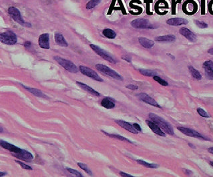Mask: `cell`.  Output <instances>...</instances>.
Segmentation results:
<instances>
[{"mask_svg":"<svg viewBox=\"0 0 213 177\" xmlns=\"http://www.w3.org/2000/svg\"><path fill=\"white\" fill-rule=\"evenodd\" d=\"M7 174V173L6 172H1L0 173V176H3L4 175H6Z\"/></svg>","mask_w":213,"mask_h":177,"instance_id":"f6af8a7d","label":"cell"},{"mask_svg":"<svg viewBox=\"0 0 213 177\" xmlns=\"http://www.w3.org/2000/svg\"><path fill=\"white\" fill-rule=\"evenodd\" d=\"M120 175L122 176H126V177H132V176H133L130 175V174H128L127 173H125L124 172H122V171H121V172H120Z\"/></svg>","mask_w":213,"mask_h":177,"instance_id":"ab89813d","label":"cell"},{"mask_svg":"<svg viewBox=\"0 0 213 177\" xmlns=\"http://www.w3.org/2000/svg\"><path fill=\"white\" fill-rule=\"evenodd\" d=\"M130 24L133 27V28H137V29H152L156 28L154 26V25H152L150 22L149 20L146 19H143V18L136 19L133 20L132 21H131Z\"/></svg>","mask_w":213,"mask_h":177,"instance_id":"8992f818","label":"cell"},{"mask_svg":"<svg viewBox=\"0 0 213 177\" xmlns=\"http://www.w3.org/2000/svg\"><path fill=\"white\" fill-rule=\"evenodd\" d=\"M54 37H55V41L57 44V45H58L59 46H61V47H68V42L65 40V39L64 38V37L59 33H56L55 34V35H54Z\"/></svg>","mask_w":213,"mask_h":177,"instance_id":"44dd1931","label":"cell"},{"mask_svg":"<svg viewBox=\"0 0 213 177\" xmlns=\"http://www.w3.org/2000/svg\"><path fill=\"white\" fill-rule=\"evenodd\" d=\"M203 66H209L213 67V62L212 61H206L203 63Z\"/></svg>","mask_w":213,"mask_h":177,"instance_id":"74e56055","label":"cell"},{"mask_svg":"<svg viewBox=\"0 0 213 177\" xmlns=\"http://www.w3.org/2000/svg\"><path fill=\"white\" fill-rule=\"evenodd\" d=\"M96 68L97 69V70H98L101 73L105 74L106 75L110 77L113 79L120 80V81H122L123 80V78L121 75H119L117 72L113 70V69H110V67H108L104 65H102V64H96Z\"/></svg>","mask_w":213,"mask_h":177,"instance_id":"277c9868","label":"cell"},{"mask_svg":"<svg viewBox=\"0 0 213 177\" xmlns=\"http://www.w3.org/2000/svg\"><path fill=\"white\" fill-rule=\"evenodd\" d=\"M188 69H189V71L191 74V75H192L194 79H197V80H200L202 79L201 74L199 72V71L196 70V69H194L193 67L188 66Z\"/></svg>","mask_w":213,"mask_h":177,"instance_id":"4316f807","label":"cell"},{"mask_svg":"<svg viewBox=\"0 0 213 177\" xmlns=\"http://www.w3.org/2000/svg\"><path fill=\"white\" fill-rule=\"evenodd\" d=\"M102 34L108 39H114L116 37V33L111 29H105L102 31Z\"/></svg>","mask_w":213,"mask_h":177,"instance_id":"cb8c5ba5","label":"cell"},{"mask_svg":"<svg viewBox=\"0 0 213 177\" xmlns=\"http://www.w3.org/2000/svg\"><path fill=\"white\" fill-rule=\"evenodd\" d=\"M167 24L172 26H181L188 24V21L186 19L181 18H175L168 19L166 21Z\"/></svg>","mask_w":213,"mask_h":177,"instance_id":"e0dca14e","label":"cell"},{"mask_svg":"<svg viewBox=\"0 0 213 177\" xmlns=\"http://www.w3.org/2000/svg\"><path fill=\"white\" fill-rule=\"evenodd\" d=\"M178 129L181 131L182 133L184 134V135L191 137H195L197 138H200V139H203V140H209V138H207L203 135H201L200 133H198L197 131H196L194 130L191 129V128H186L184 127H177Z\"/></svg>","mask_w":213,"mask_h":177,"instance_id":"9c48e42d","label":"cell"},{"mask_svg":"<svg viewBox=\"0 0 213 177\" xmlns=\"http://www.w3.org/2000/svg\"><path fill=\"white\" fill-rule=\"evenodd\" d=\"M15 163H17L18 164H19L21 168H23L24 169H26V170H32V168L31 167H30V166L28 165H27L26 164L22 163V162H21V161H19V160H15Z\"/></svg>","mask_w":213,"mask_h":177,"instance_id":"d590c367","label":"cell"},{"mask_svg":"<svg viewBox=\"0 0 213 177\" xmlns=\"http://www.w3.org/2000/svg\"><path fill=\"white\" fill-rule=\"evenodd\" d=\"M126 87L129 89H131V90H137L138 89V86H136V85H132V84H129V85H126Z\"/></svg>","mask_w":213,"mask_h":177,"instance_id":"8d00e7d4","label":"cell"},{"mask_svg":"<svg viewBox=\"0 0 213 177\" xmlns=\"http://www.w3.org/2000/svg\"><path fill=\"white\" fill-rule=\"evenodd\" d=\"M149 117L152 120V121L155 122L156 124H157L162 128V130L164 132L168 134V135H174L172 127L169 124L168 122H166L165 119H163L162 118H161L160 117L158 116L157 115L154 114V113H150L149 115Z\"/></svg>","mask_w":213,"mask_h":177,"instance_id":"6da1fadb","label":"cell"},{"mask_svg":"<svg viewBox=\"0 0 213 177\" xmlns=\"http://www.w3.org/2000/svg\"><path fill=\"white\" fill-rule=\"evenodd\" d=\"M115 122L119 126H121V127L124 128V129H126L130 133H132L133 134H136V135H137V134L138 133V131L135 129L133 125H131L130 123L128 122H126L123 120H115Z\"/></svg>","mask_w":213,"mask_h":177,"instance_id":"5bb4252c","label":"cell"},{"mask_svg":"<svg viewBox=\"0 0 213 177\" xmlns=\"http://www.w3.org/2000/svg\"><path fill=\"white\" fill-rule=\"evenodd\" d=\"M208 151H209V153H210L211 154H213V147H210V148H209L208 149Z\"/></svg>","mask_w":213,"mask_h":177,"instance_id":"7bdbcfd3","label":"cell"},{"mask_svg":"<svg viewBox=\"0 0 213 177\" xmlns=\"http://www.w3.org/2000/svg\"><path fill=\"white\" fill-rule=\"evenodd\" d=\"M184 170L185 171L186 173H187V174H188V175H191V174H193V173L191 172V171H190V170Z\"/></svg>","mask_w":213,"mask_h":177,"instance_id":"b9f144b4","label":"cell"},{"mask_svg":"<svg viewBox=\"0 0 213 177\" xmlns=\"http://www.w3.org/2000/svg\"><path fill=\"white\" fill-rule=\"evenodd\" d=\"M195 23L197 25L199 28H202V29H205L208 28V24L206 23L204 21H195Z\"/></svg>","mask_w":213,"mask_h":177,"instance_id":"836d02e7","label":"cell"},{"mask_svg":"<svg viewBox=\"0 0 213 177\" xmlns=\"http://www.w3.org/2000/svg\"><path fill=\"white\" fill-rule=\"evenodd\" d=\"M24 47H25L26 48H28V47H30L31 46V42H30V41H25V42L24 43Z\"/></svg>","mask_w":213,"mask_h":177,"instance_id":"60d3db41","label":"cell"},{"mask_svg":"<svg viewBox=\"0 0 213 177\" xmlns=\"http://www.w3.org/2000/svg\"><path fill=\"white\" fill-rule=\"evenodd\" d=\"M66 170L68 171L69 173H70L71 174H74V175L76 176H78V177H82V176H83V175L81 174L80 172H78V170H74V169H71V168L67 167V168H66Z\"/></svg>","mask_w":213,"mask_h":177,"instance_id":"d6a6232c","label":"cell"},{"mask_svg":"<svg viewBox=\"0 0 213 177\" xmlns=\"http://www.w3.org/2000/svg\"><path fill=\"white\" fill-rule=\"evenodd\" d=\"M179 33L191 42H196L197 39L196 35L193 32L187 28H182L180 29Z\"/></svg>","mask_w":213,"mask_h":177,"instance_id":"7c38bea8","label":"cell"},{"mask_svg":"<svg viewBox=\"0 0 213 177\" xmlns=\"http://www.w3.org/2000/svg\"><path fill=\"white\" fill-rule=\"evenodd\" d=\"M101 105L108 109H113L115 107V104H114V102L109 98L103 99L101 101Z\"/></svg>","mask_w":213,"mask_h":177,"instance_id":"603a6c76","label":"cell"},{"mask_svg":"<svg viewBox=\"0 0 213 177\" xmlns=\"http://www.w3.org/2000/svg\"><path fill=\"white\" fill-rule=\"evenodd\" d=\"M101 2V0H90V1L86 4V9H91L96 7Z\"/></svg>","mask_w":213,"mask_h":177,"instance_id":"f546056e","label":"cell"},{"mask_svg":"<svg viewBox=\"0 0 213 177\" xmlns=\"http://www.w3.org/2000/svg\"><path fill=\"white\" fill-rule=\"evenodd\" d=\"M205 71V75L210 79H213V67L209 66H203Z\"/></svg>","mask_w":213,"mask_h":177,"instance_id":"f1b7e54d","label":"cell"},{"mask_svg":"<svg viewBox=\"0 0 213 177\" xmlns=\"http://www.w3.org/2000/svg\"><path fill=\"white\" fill-rule=\"evenodd\" d=\"M139 72L146 77H154L157 75V72L153 70H150V69H138Z\"/></svg>","mask_w":213,"mask_h":177,"instance_id":"d4e9b609","label":"cell"},{"mask_svg":"<svg viewBox=\"0 0 213 177\" xmlns=\"http://www.w3.org/2000/svg\"><path fill=\"white\" fill-rule=\"evenodd\" d=\"M78 167H80V168H81L83 170H84L86 173H88L89 175H91V176L92 175V171L86 164L82 163H78Z\"/></svg>","mask_w":213,"mask_h":177,"instance_id":"4dcf8cb0","label":"cell"},{"mask_svg":"<svg viewBox=\"0 0 213 177\" xmlns=\"http://www.w3.org/2000/svg\"><path fill=\"white\" fill-rule=\"evenodd\" d=\"M153 79H154V81H156V82H158L159 84L163 85V86H168V83L165 81V80H164L161 77L156 75L154 77H153Z\"/></svg>","mask_w":213,"mask_h":177,"instance_id":"1f68e13d","label":"cell"},{"mask_svg":"<svg viewBox=\"0 0 213 177\" xmlns=\"http://www.w3.org/2000/svg\"><path fill=\"white\" fill-rule=\"evenodd\" d=\"M137 96L141 101H143V102H144V103L147 104H149L150 105L158 107V108H161V107L158 104L157 102L154 99H152L151 96H150L149 95H148L146 93H140L137 95Z\"/></svg>","mask_w":213,"mask_h":177,"instance_id":"30bf717a","label":"cell"},{"mask_svg":"<svg viewBox=\"0 0 213 177\" xmlns=\"http://www.w3.org/2000/svg\"><path fill=\"white\" fill-rule=\"evenodd\" d=\"M90 46L93 51H94L95 53H96L98 55H99L101 57L104 59L105 60L112 63H116V61L114 60V59L110 54H109L108 53H107L106 51L102 49V48H100V47H98L95 45H93V44H91Z\"/></svg>","mask_w":213,"mask_h":177,"instance_id":"52a82bcc","label":"cell"},{"mask_svg":"<svg viewBox=\"0 0 213 177\" xmlns=\"http://www.w3.org/2000/svg\"><path fill=\"white\" fill-rule=\"evenodd\" d=\"M54 60H55L63 68H64L65 70H67L70 73H76L79 71V69L76 67V65L73 62L66 60V59H64L60 57L56 56L54 57Z\"/></svg>","mask_w":213,"mask_h":177,"instance_id":"7a4b0ae2","label":"cell"},{"mask_svg":"<svg viewBox=\"0 0 213 177\" xmlns=\"http://www.w3.org/2000/svg\"><path fill=\"white\" fill-rule=\"evenodd\" d=\"M0 144H1V147H2L3 148L14 153H20L21 151V150H22L18 147H15L14 144H10L3 140H1V141H0Z\"/></svg>","mask_w":213,"mask_h":177,"instance_id":"2e32d148","label":"cell"},{"mask_svg":"<svg viewBox=\"0 0 213 177\" xmlns=\"http://www.w3.org/2000/svg\"><path fill=\"white\" fill-rule=\"evenodd\" d=\"M38 43H39V45L42 49H50V35L48 34H42L40 37L39 40H38Z\"/></svg>","mask_w":213,"mask_h":177,"instance_id":"8fae6325","label":"cell"},{"mask_svg":"<svg viewBox=\"0 0 213 177\" xmlns=\"http://www.w3.org/2000/svg\"><path fill=\"white\" fill-rule=\"evenodd\" d=\"M138 163H139L140 164L144 166L145 167L147 168H150V169H156L158 168V164H154V163H147L146 161H144L143 160H136Z\"/></svg>","mask_w":213,"mask_h":177,"instance_id":"83f0119b","label":"cell"},{"mask_svg":"<svg viewBox=\"0 0 213 177\" xmlns=\"http://www.w3.org/2000/svg\"><path fill=\"white\" fill-rule=\"evenodd\" d=\"M133 126H134V127L136 130H137L138 131H142V128H141L140 126L138 124H137V123H134Z\"/></svg>","mask_w":213,"mask_h":177,"instance_id":"f35d334b","label":"cell"},{"mask_svg":"<svg viewBox=\"0 0 213 177\" xmlns=\"http://www.w3.org/2000/svg\"><path fill=\"white\" fill-rule=\"evenodd\" d=\"M102 131L104 133L105 135H108V137H112V138H116V139H118V140L122 141H126V142H128V143H133V142L130 141V140H128V138L124 137L123 136L119 135H114V134H109V133H108L104 132V131Z\"/></svg>","mask_w":213,"mask_h":177,"instance_id":"484cf974","label":"cell"},{"mask_svg":"<svg viewBox=\"0 0 213 177\" xmlns=\"http://www.w3.org/2000/svg\"><path fill=\"white\" fill-rule=\"evenodd\" d=\"M76 83H77V85H78V86L80 87V88H81L82 89L85 90L86 91H87V92L93 95H95V96H100V94L98 92V91H96V90H94L93 88H92L91 87L88 86V85H86V84H84L83 83H81V82H79V81H77L76 82Z\"/></svg>","mask_w":213,"mask_h":177,"instance_id":"d6986e66","label":"cell"},{"mask_svg":"<svg viewBox=\"0 0 213 177\" xmlns=\"http://www.w3.org/2000/svg\"><path fill=\"white\" fill-rule=\"evenodd\" d=\"M0 40L4 44L13 45L17 43L18 38L17 35L13 31H7L0 34Z\"/></svg>","mask_w":213,"mask_h":177,"instance_id":"3957f363","label":"cell"},{"mask_svg":"<svg viewBox=\"0 0 213 177\" xmlns=\"http://www.w3.org/2000/svg\"><path fill=\"white\" fill-rule=\"evenodd\" d=\"M155 40L158 42H173L176 40V37L173 35L158 36L156 37Z\"/></svg>","mask_w":213,"mask_h":177,"instance_id":"7402d4cb","label":"cell"},{"mask_svg":"<svg viewBox=\"0 0 213 177\" xmlns=\"http://www.w3.org/2000/svg\"><path fill=\"white\" fill-rule=\"evenodd\" d=\"M197 112H198V113L202 116L203 117H205V118H209L210 116L208 114V112H206L205 110H203V109H201V108H198L197 109Z\"/></svg>","mask_w":213,"mask_h":177,"instance_id":"e575fe53","label":"cell"},{"mask_svg":"<svg viewBox=\"0 0 213 177\" xmlns=\"http://www.w3.org/2000/svg\"><path fill=\"white\" fill-rule=\"evenodd\" d=\"M8 13L9 15L15 22H17L20 25H21L25 27H31V25L28 23H25L23 18L21 17V13L18 8L15 7H10L8 9Z\"/></svg>","mask_w":213,"mask_h":177,"instance_id":"5b68a950","label":"cell"},{"mask_svg":"<svg viewBox=\"0 0 213 177\" xmlns=\"http://www.w3.org/2000/svg\"><path fill=\"white\" fill-rule=\"evenodd\" d=\"M22 87H24V89H25L26 90H28L30 93L37 96V97L42 98V99H48L47 95H46L44 93L42 92V91H41L39 89H36V88H31V87H26V86H24V85H22Z\"/></svg>","mask_w":213,"mask_h":177,"instance_id":"ac0fdd59","label":"cell"},{"mask_svg":"<svg viewBox=\"0 0 213 177\" xmlns=\"http://www.w3.org/2000/svg\"><path fill=\"white\" fill-rule=\"evenodd\" d=\"M208 53H210V54H211V55H213V47L211 48V49H210L208 51Z\"/></svg>","mask_w":213,"mask_h":177,"instance_id":"ee69618b","label":"cell"},{"mask_svg":"<svg viewBox=\"0 0 213 177\" xmlns=\"http://www.w3.org/2000/svg\"><path fill=\"white\" fill-rule=\"evenodd\" d=\"M146 122L147 123V125H149V127L151 128V130L155 134H156V135L162 136V137H166L165 133L162 130V128L157 124H156L155 122H154L153 121H148V120L146 121Z\"/></svg>","mask_w":213,"mask_h":177,"instance_id":"9a60e30c","label":"cell"},{"mask_svg":"<svg viewBox=\"0 0 213 177\" xmlns=\"http://www.w3.org/2000/svg\"><path fill=\"white\" fill-rule=\"evenodd\" d=\"M138 41L142 46L145 48H147V49H150V48H152L154 45V42L152 40L146 38V37H139Z\"/></svg>","mask_w":213,"mask_h":177,"instance_id":"ffe728a7","label":"cell"},{"mask_svg":"<svg viewBox=\"0 0 213 177\" xmlns=\"http://www.w3.org/2000/svg\"><path fill=\"white\" fill-rule=\"evenodd\" d=\"M79 70L81 73L84 75L94 79L97 81L103 82V79L98 75V74L96 72H95L94 70H92V69L84 66H80Z\"/></svg>","mask_w":213,"mask_h":177,"instance_id":"ba28073f","label":"cell"},{"mask_svg":"<svg viewBox=\"0 0 213 177\" xmlns=\"http://www.w3.org/2000/svg\"><path fill=\"white\" fill-rule=\"evenodd\" d=\"M210 164L212 166V167H213V162H210Z\"/></svg>","mask_w":213,"mask_h":177,"instance_id":"bcb514c9","label":"cell"},{"mask_svg":"<svg viewBox=\"0 0 213 177\" xmlns=\"http://www.w3.org/2000/svg\"><path fill=\"white\" fill-rule=\"evenodd\" d=\"M14 156L16 158H18L20 160H25V161L30 162L34 159V156L32 154L28 151H25V150H21V151L20 153H14L13 154Z\"/></svg>","mask_w":213,"mask_h":177,"instance_id":"4fadbf2b","label":"cell"}]
</instances>
